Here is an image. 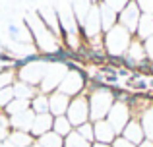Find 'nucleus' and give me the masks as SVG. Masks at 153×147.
<instances>
[{"instance_id":"19","label":"nucleus","mask_w":153,"mask_h":147,"mask_svg":"<svg viewBox=\"0 0 153 147\" xmlns=\"http://www.w3.org/2000/svg\"><path fill=\"white\" fill-rule=\"evenodd\" d=\"M10 141L14 145H18V147H33L35 143V137L31 136L29 132H12V136H10Z\"/></svg>"},{"instance_id":"8","label":"nucleus","mask_w":153,"mask_h":147,"mask_svg":"<svg viewBox=\"0 0 153 147\" xmlns=\"http://www.w3.org/2000/svg\"><path fill=\"white\" fill-rule=\"evenodd\" d=\"M70 101L72 99L68 95L60 93V91H52L49 95V112L52 116H66V110L70 106Z\"/></svg>"},{"instance_id":"29","label":"nucleus","mask_w":153,"mask_h":147,"mask_svg":"<svg viewBox=\"0 0 153 147\" xmlns=\"http://www.w3.org/2000/svg\"><path fill=\"white\" fill-rule=\"evenodd\" d=\"M138 147H153V141H151V140H143Z\"/></svg>"},{"instance_id":"15","label":"nucleus","mask_w":153,"mask_h":147,"mask_svg":"<svg viewBox=\"0 0 153 147\" xmlns=\"http://www.w3.org/2000/svg\"><path fill=\"white\" fill-rule=\"evenodd\" d=\"M138 120H140V124H142V128H143L146 140H151L153 141V106H147Z\"/></svg>"},{"instance_id":"4","label":"nucleus","mask_w":153,"mask_h":147,"mask_svg":"<svg viewBox=\"0 0 153 147\" xmlns=\"http://www.w3.org/2000/svg\"><path fill=\"white\" fill-rule=\"evenodd\" d=\"M66 118L74 126V130L89 122V97H87L85 91L76 95V97H72L70 106L66 110Z\"/></svg>"},{"instance_id":"30","label":"nucleus","mask_w":153,"mask_h":147,"mask_svg":"<svg viewBox=\"0 0 153 147\" xmlns=\"http://www.w3.org/2000/svg\"><path fill=\"white\" fill-rule=\"evenodd\" d=\"M91 147H112V145H107V143H99V141H95Z\"/></svg>"},{"instance_id":"20","label":"nucleus","mask_w":153,"mask_h":147,"mask_svg":"<svg viewBox=\"0 0 153 147\" xmlns=\"http://www.w3.org/2000/svg\"><path fill=\"white\" fill-rule=\"evenodd\" d=\"M31 106H29V101H23V99H14V101L10 103V105L4 109V112L8 114V116H18V114H22V112H25V110H29Z\"/></svg>"},{"instance_id":"2","label":"nucleus","mask_w":153,"mask_h":147,"mask_svg":"<svg viewBox=\"0 0 153 147\" xmlns=\"http://www.w3.org/2000/svg\"><path fill=\"white\" fill-rule=\"evenodd\" d=\"M132 39H134V33H130L124 25L116 23L112 29H108L107 33L103 35L105 52L111 58H122L124 54H126L128 47H130Z\"/></svg>"},{"instance_id":"22","label":"nucleus","mask_w":153,"mask_h":147,"mask_svg":"<svg viewBox=\"0 0 153 147\" xmlns=\"http://www.w3.org/2000/svg\"><path fill=\"white\" fill-rule=\"evenodd\" d=\"M91 145H93V143H89L87 140H83L76 130L64 137V147H91Z\"/></svg>"},{"instance_id":"16","label":"nucleus","mask_w":153,"mask_h":147,"mask_svg":"<svg viewBox=\"0 0 153 147\" xmlns=\"http://www.w3.org/2000/svg\"><path fill=\"white\" fill-rule=\"evenodd\" d=\"M29 106H31V110H33L35 114H49V95L37 93L29 101Z\"/></svg>"},{"instance_id":"13","label":"nucleus","mask_w":153,"mask_h":147,"mask_svg":"<svg viewBox=\"0 0 153 147\" xmlns=\"http://www.w3.org/2000/svg\"><path fill=\"white\" fill-rule=\"evenodd\" d=\"M99 14H101V29L105 33L118 23V14L114 10H111L108 6H105L103 2H99Z\"/></svg>"},{"instance_id":"10","label":"nucleus","mask_w":153,"mask_h":147,"mask_svg":"<svg viewBox=\"0 0 153 147\" xmlns=\"http://www.w3.org/2000/svg\"><path fill=\"white\" fill-rule=\"evenodd\" d=\"M93 132H95V141L99 143H107V145H112V141L116 140V132L111 124L105 120H99V122H93Z\"/></svg>"},{"instance_id":"25","label":"nucleus","mask_w":153,"mask_h":147,"mask_svg":"<svg viewBox=\"0 0 153 147\" xmlns=\"http://www.w3.org/2000/svg\"><path fill=\"white\" fill-rule=\"evenodd\" d=\"M130 2H132V0H103L105 6H108L111 10H114L116 14H118V12H122Z\"/></svg>"},{"instance_id":"7","label":"nucleus","mask_w":153,"mask_h":147,"mask_svg":"<svg viewBox=\"0 0 153 147\" xmlns=\"http://www.w3.org/2000/svg\"><path fill=\"white\" fill-rule=\"evenodd\" d=\"M140 18H142V10H140L138 2H136V0H132V2L118 14V23H120V25H124L128 31H130V33L136 35Z\"/></svg>"},{"instance_id":"5","label":"nucleus","mask_w":153,"mask_h":147,"mask_svg":"<svg viewBox=\"0 0 153 147\" xmlns=\"http://www.w3.org/2000/svg\"><path fill=\"white\" fill-rule=\"evenodd\" d=\"M68 74V66L62 64V62H56V64H49V70H47L45 78H43L41 85H39V93L51 95L52 91L58 89V85L62 83L64 75Z\"/></svg>"},{"instance_id":"1","label":"nucleus","mask_w":153,"mask_h":147,"mask_svg":"<svg viewBox=\"0 0 153 147\" xmlns=\"http://www.w3.org/2000/svg\"><path fill=\"white\" fill-rule=\"evenodd\" d=\"M87 97H89V122L105 120L111 112L112 105L116 103L112 87H107V85H99L95 89H91L87 93Z\"/></svg>"},{"instance_id":"14","label":"nucleus","mask_w":153,"mask_h":147,"mask_svg":"<svg viewBox=\"0 0 153 147\" xmlns=\"http://www.w3.org/2000/svg\"><path fill=\"white\" fill-rule=\"evenodd\" d=\"M153 35V14H142L138 23V29H136V37L140 41H146Z\"/></svg>"},{"instance_id":"28","label":"nucleus","mask_w":153,"mask_h":147,"mask_svg":"<svg viewBox=\"0 0 153 147\" xmlns=\"http://www.w3.org/2000/svg\"><path fill=\"white\" fill-rule=\"evenodd\" d=\"M112 147H136V145H134V143H130V141H128L126 137L118 136L114 141H112Z\"/></svg>"},{"instance_id":"11","label":"nucleus","mask_w":153,"mask_h":147,"mask_svg":"<svg viewBox=\"0 0 153 147\" xmlns=\"http://www.w3.org/2000/svg\"><path fill=\"white\" fill-rule=\"evenodd\" d=\"M120 136L126 137V140L130 141V143H134L136 147H138L143 140H146V134H143V128H142V124H140L138 118H132V120L128 122V126L124 128V132L120 134Z\"/></svg>"},{"instance_id":"17","label":"nucleus","mask_w":153,"mask_h":147,"mask_svg":"<svg viewBox=\"0 0 153 147\" xmlns=\"http://www.w3.org/2000/svg\"><path fill=\"white\" fill-rule=\"evenodd\" d=\"M37 147H64V137H60L58 134L49 132L45 136H41L39 140H35Z\"/></svg>"},{"instance_id":"23","label":"nucleus","mask_w":153,"mask_h":147,"mask_svg":"<svg viewBox=\"0 0 153 147\" xmlns=\"http://www.w3.org/2000/svg\"><path fill=\"white\" fill-rule=\"evenodd\" d=\"M76 132L79 134V136L83 137V140H87L89 143H95V132H93V122H87V124L79 126V128H76Z\"/></svg>"},{"instance_id":"21","label":"nucleus","mask_w":153,"mask_h":147,"mask_svg":"<svg viewBox=\"0 0 153 147\" xmlns=\"http://www.w3.org/2000/svg\"><path fill=\"white\" fill-rule=\"evenodd\" d=\"M16 81H18V72H16L12 66H8V68H4L2 72H0V89L12 87Z\"/></svg>"},{"instance_id":"27","label":"nucleus","mask_w":153,"mask_h":147,"mask_svg":"<svg viewBox=\"0 0 153 147\" xmlns=\"http://www.w3.org/2000/svg\"><path fill=\"white\" fill-rule=\"evenodd\" d=\"M140 6V10H143L146 14H153V0H136Z\"/></svg>"},{"instance_id":"12","label":"nucleus","mask_w":153,"mask_h":147,"mask_svg":"<svg viewBox=\"0 0 153 147\" xmlns=\"http://www.w3.org/2000/svg\"><path fill=\"white\" fill-rule=\"evenodd\" d=\"M33 120H35V112L29 109L25 112L18 114V116H12L10 124H12V130H16V132H29L31 126H33Z\"/></svg>"},{"instance_id":"24","label":"nucleus","mask_w":153,"mask_h":147,"mask_svg":"<svg viewBox=\"0 0 153 147\" xmlns=\"http://www.w3.org/2000/svg\"><path fill=\"white\" fill-rule=\"evenodd\" d=\"M14 99H16V95H14V85L0 89V109H6V106L10 105L12 101H14Z\"/></svg>"},{"instance_id":"3","label":"nucleus","mask_w":153,"mask_h":147,"mask_svg":"<svg viewBox=\"0 0 153 147\" xmlns=\"http://www.w3.org/2000/svg\"><path fill=\"white\" fill-rule=\"evenodd\" d=\"M66 66H68V74L64 75L62 83L58 85L56 91H60V93L68 95V97L72 99V97H76V95H79V93L85 91V74L70 60L66 62Z\"/></svg>"},{"instance_id":"9","label":"nucleus","mask_w":153,"mask_h":147,"mask_svg":"<svg viewBox=\"0 0 153 147\" xmlns=\"http://www.w3.org/2000/svg\"><path fill=\"white\" fill-rule=\"evenodd\" d=\"M52 124H54V116L51 112L49 114H35V120H33V126H31L29 134L35 140H39L41 136L52 132Z\"/></svg>"},{"instance_id":"26","label":"nucleus","mask_w":153,"mask_h":147,"mask_svg":"<svg viewBox=\"0 0 153 147\" xmlns=\"http://www.w3.org/2000/svg\"><path fill=\"white\" fill-rule=\"evenodd\" d=\"M143 49H146V56H147V60L153 62V35L149 39H146L143 41Z\"/></svg>"},{"instance_id":"6","label":"nucleus","mask_w":153,"mask_h":147,"mask_svg":"<svg viewBox=\"0 0 153 147\" xmlns=\"http://www.w3.org/2000/svg\"><path fill=\"white\" fill-rule=\"evenodd\" d=\"M132 120V112H130V106H128V103L124 101H116L114 105H112L111 112H108L107 116V122L114 128L116 136H120V134L124 132V128L128 126V122Z\"/></svg>"},{"instance_id":"31","label":"nucleus","mask_w":153,"mask_h":147,"mask_svg":"<svg viewBox=\"0 0 153 147\" xmlns=\"http://www.w3.org/2000/svg\"><path fill=\"white\" fill-rule=\"evenodd\" d=\"M151 72H153V64H151Z\"/></svg>"},{"instance_id":"18","label":"nucleus","mask_w":153,"mask_h":147,"mask_svg":"<svg viewBox=\"0 0 153 147\" xmlns=\"http://www.w3.org/2000/svg\"><path fill=\"white\" fill-rule=\"evenodd\" d=\"M52 132L58 134L60 137H66L68 134L74 132V126L70 124V120H68L66 116H56L54 118V124H52Z\"/></svg>"}]
</instances>
